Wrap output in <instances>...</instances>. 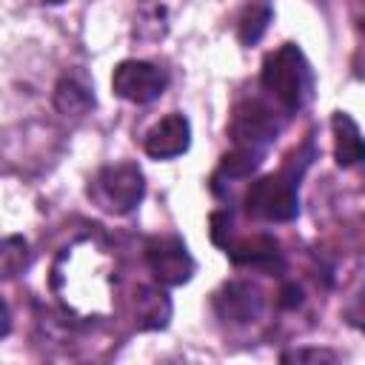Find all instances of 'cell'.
Listing matches in <instances>:
<instances>
[{
  "label": "cell",
  "mask_w": 365,
  "mask_h": 365,
  "mask_svg": "<svg viewBox=\"0 0 365 365\" xmlns=\"http://www.w3.org/2000/svg\"><path fill=\"white\" fill-rule=\"evenodd\" d=\"M29 265V245L23 237H0V279L23 274Z\"/></svg>",
  "instance_id": "cell-13"
},
{
  "label": "cell",
  "mask_w": 365,
  "mask_h": 365,
  "mask_svg": "<svg viewBox=\"0 0 365 365\" xmlns=\"http://www.w3.org/2000/svg\"><path fill=\"white\" fill-rule=\"evenodd\" d=\"M46 3H66V0H46Z\"/></svg>",
  "instance_id": "cell-18"
},
{
  "label": "cell",
  "mask_w": 365,
  "mask_h": 365,
  "mask_svg": "<svg viewBox=\"0 0 365 365\" xmlns=\"http://www.w3.org/2000/svg\"><path fill=\"white\" fill-rule=\"evenodd\" d=\"M222 248H225V254H228L237 265L279 268V245H277L274 237L254 234V237H242V240H237V242H225Z\"/></svg>",
  "instance_id": "cell-9"
},
{
  "label": "cell",
  "mask_w": 365,
  "mask_h": 365,
  "mask_svg": "<svg viewBox=\"0 0 365 365\" xmlns=\"http://www.w3.org/2000/svg\"><path fill=\"white\" fill-rule=\"evenodd\" d=\"M145 262L157 282L182 285L194 277V259L182 240L177 237H154L145 242Z\"/></svg>",
  "instance_id": "cell-6"
},
{
  "label": "cell",
  "mask_w": 365,
  "mask_h": 365,
  "mask_svg": "<svg viewBox=\"0 0 365 365\" xmlns=\"http://www.w3.org/2000/svg\"><path fill=\"white\" fill-rule=\"evenodd\" d=\"M262 291L254 285V282H245V279H234V282H225L217 297H214V308L220 314V319L225 322H234V325H245V322H254L259 314H262Z\"/></svg>",
  "instance_id": "cell-7"
},
{
  "label": "cell",
  "mask_w": 365,
  "mask_h": 365,
  "mask_svg": "<svg viewBox=\"0 0 365 365\" xmlns=\"http://www.w3.org/2000/svg\"><path fill=\"white\" fill-rule=\"evenodd\" d=\"M331 125H334V157H336V163L339 165H356L362 160V137H359L356 123L348 114L336 111Z\"/></svg>",
  "instance_id": "cell-11"
},
{
  "label": "cell",
  "mask_w": 365,
  "mask_h": 365,
  "mask_svg": "<svg viewBox=\"0 0 365 365\" xmlns=\"http://www.w3.org/2000/svg\"><path fill=\"white\" fill-rule=\"evenodd\" d=\"M11 331V314H9V305L0 299V336H6Z\"/></svg>",
  "instance_id": "cell-17"
},
{
  "label": "cell",
  "mask_w": 365,
  "mask_h": 365,
  "mask_svg": "<svg viewBox=\"0 0 365 365\" xmlns=\"http://www.w3.org/2000/svg\"><path fill=\"white\" fill-rule=\"evenodd\" d=\"M171 317V302L168 297L154 288V285H140L134 294V322L143 331H154V328H165Z\"/></svg>",
  "instance_id": "cell-10"
},
{
  "label": "cell",
  "mask_w": 365,
  "mask_h": 365,
  "mask_svg": "<svg viewBox=\"0 0 365 365\" xmlns=\"http://www.w3.org/2000/svg\"><path fill=\"white\" fill-rule=\"evenodd\" d=\"M262 86L285 111L302 108L311 91V68L305 63V54L294 43L271 51L262 63Z\"/></svg>",
  "instance_id": "cell-1"
},
{
  "label": "cell",
  "mask_w": 365,
  "mask_h": 365,
  "mask_svg": "<svg viewBox=\"0 0 365 365\" xmlns=\"http://www.w3.org/2000/svg\"><path fill=\"white\" fill-rule=\"evenodd\" d=\"M268 9L262 6V9H251V11H245V17H242V23H240V37H242V43H254V40H259V34L265 31V23H268Z\"/></svg>",
  "instance_id": "cell-14"
},
{
  "label": "cell",
  "mask_w": 365,
  "mask_h": 365,
  "mask_svg": "<svg viewBox=\"0 0 365 365\" xmlns=\"http://www.w3.org/2000/svg\"><path fill=\"white\" fill-rule=\"evenodd\" d=\"M165 71L145 60H123L111 74V88L128 103H151L165 91Z\"/></svg>",
  "instance_id": "cell-4"
},
{
  "label": "cell",
  "mask_w": 365,
  "mask_h": 365,
  "mask_svg": "<svg viewBox=\"0 0 365 365\" xmlns=\"http://www.w3.org/2000/svg\"><path fill=\"white\" fill-rule=\"evenodd\" d=\"M285 308H294V305H299L302 302V291L297 288V285H288V288H282V299H279Z\"/></svg>",
  "instance_id": "cell-16"
},
{
  "label": "cell",
  "mask_w": 365,
  "mask_h": 365,
  "mask_svg": "<svg viewBox=\"0 0 365 365\" xmlns=\"http://www.w3.org/2000/svg\"><path fill=\"white\" fill-rule=\"evenodd\" d=\"M143 191H145L143 171L131 163L106 165L91 182V197L106 211H114V214H128L143 200Z\"/></svg>",
  "instance_id": "cell-3"
},
{
  "label": "cell",
  "mask_w": 365,
  "mask_h": 365,
  "mask_svg": "<svg viewBox=\"0 0 365 365\" xmlns=\"http://www.w3.org/2000/svg\"><path fill=\"white\" fill-rule=\"evenodd\" d=\"M245 211L268 220V222H288L299 211L297 185L288 174H265L245 191Z\"/></svg>",
  "instance_id": "cell-2"
},
{
  "label": "cell",
  "mask_w": 365,
  "mask_h": 365,
  "mask_svg": "<svg viewBox=\"0 0 365 365\" xmlns=\"http://www.w3.org/2000/svg\"><path fill=\"white\" fill-rule=\"evenodd\" d=\"M334 359L336 356L331 351H319V348H299L282 354V362H334Z\"/></svg>",
  "instance_id": "cell-15"
},
{
  "label": "cell",
  "mask_w": 365,
  "mask_h": 365,
  "mask_svg": "<svg viewBox=\"0 0 365 365\" xmlns=\"http://www.w3.org/2000/svg\"><path fill=\"white\" fill-rule=\"evenodd\" d=\"M54 106H57V111H63L66 117H80V114H86V111L94 106V97H91V91H88L80 80L63 77V80L57 83V88H54Z\"/></svg>",
  "instance_id": "cell-12"
},
{
  "label": "cell",
  "mask_w": 365,
  "mask_h": 365,
  "mask_svg": "<svg viewBox=\"0 0 365 365\" xmlns=\"http://www.w3.org/2000/svg\"><path fill=\"white\" fill-rule=\"evenodd\" d=\"M191 143V125L182 114H168L160 123H154L143 140L145 154L154 160H171L180 157L182 151H188Z\"/></svg>",
  "instance_id": "cell-8"
},
{
  "label": "cell",
  "mask_w": 365,
  "mask_h": 365,
  "mask_svg": "<svg viewBox=\"0 0 365 365\" xmlns=\"http://www.w3.org/2000/svg\"><path fill=\"white\" fill-rule=\"evenodd\" d=\"M277 131H279V120H277L274 108L265 106L262 100H242L234 108V117H231L234 145L262 151V145L271 143L277 137Z\"/></svg>",
  "instance_id": "cell-5"
}]
</instances>
